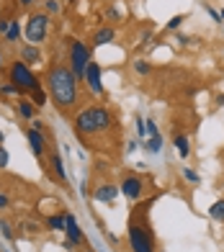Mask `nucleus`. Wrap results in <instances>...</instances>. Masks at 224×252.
I'll return each mask as SVG.
<instances>
[{"label": "nucleus", "instance_id": "obj_1", "mask_svg": "<svg viewBox=\"0 0 224 252\" xmlns=\"http://www.w3.org/2000/svg\"><path fill=\"white\" fill-rule=\"evenodd\" d=\"M44 88L49 93V100L62 113H75L80 106V80L70 70V64L52 60L44 72Z\"/></svg>", "mask_w": 224, "mask_h": 252}, {"label": "nucleus", "instance_id": "obj_2", "mask_svg": "<svg viewBox=\"0 0 224 252\" xmlns=\"http://www.w3.org/2000/svg\"><path fill=\"white\" fill-rule=\"evenodd\" d=\"M114 126V113L106 106H85L72 113V131L77 139H91V136L106 134Z\"/></svg>", "mask_w": 224, "mask_h": 252}, {"label": "nucleus", "instance_id": "obj_3", "mask_svg": "<svg viewBox=\"0 0 224 252\" xmlns=\"http://www.w3.org/2000/svg\"><path fill=\"white\" fill-rule=\"evenodd\" d=\"M127 242L131 252H158L155 250V237L147 219H142V211H137L127 224Z\"/></svg>", "mask_w": 224, "mask_h": 252}, {"label": "nucleus", "instance_id": "obj_4", "mask_svg": "<svg viewBox=\"0 0 224 252\" xmlns=\"http://www.w3.org/2000/svg\"><path fill=\"white\" fill-rule=\"evenodd\" d=\"M93 62V47L91 44H85L83 39H67V64H70L72 75L80 80H85V72H88V64Z\"/></svg>", "mask_w": 224, "mask_h": 252}, {"label": "nucleus", "instance_id": "obj_5", "mask_svg": "<svg viewBox=\"0 0 224 252\" xmlns=\"http://www.w3.org/2000/svg\"><path fill=\"white\" fill-rule=\"evenodd\" d=\"M49 26H52L49 13H44V10H31L29 18H26V24H24V36H26V41L41 47V44L47 41V36H49Z\"/></svg>", "mask_w": 224, "mask_h": 252}, {"label": "nucleus", "instance_id": "obj_6", "mask_svg": "<svg viewBox=\"0 0 224 252\" xmlns=\"http://www.w3.org/2000/svg\"><path fill=\"white\" fill-rule=\"evenodd\" d=\"M8 80H10L13 85H18V88H24V90H26V95H31L33 90L44 88V80H39V75L33 72L24 60L10 62V67H8Z\"/></svg>", "mask_w": 224, "mask_h": 252}, {"label": "nucleus", "instance_id": "obj_7", "mask_svg": "<svg viewBox=\"0 0 224 252\" xmlns=\"http://www.w3.org/2000/svg\"><path fill=\"white\" fill-rule=\"evenodd\" d=\"M119 188H121V196H124L129 203L142 201V198H144V190H147V186H144V178L137 175V173H124V175H121Z\"/></svg>", "mask_w": 224, "mask_h": 252}, {"label": "nucleus", "instance_id": "obj_8", "mask_svg": "<svg viewBox=\"0 0 224 252\" xmlns=\"http://www.w3.org/2000/svg\"><path fill=\"white\" fill-rule=\"evenodd\" d=\"M24 134H26V142H29V147H31V155L36 157L44 167H47V162H44V157L49 155V142H52V136H49L47 131L31 129V126H26Z\"/></svg>", "mask_w": 224, "mask_h": 252}, {"label": "nucleus", "instance_id": "obj_9", "mask_svg": "<svg viewBox=\"0 0 224 252\" xmlns=\"http://www.w3.org/2000/svg\"><path fill=\"white\" fill-rule=\"evenodd\" d=\"M83 85H88V93L91 95H103L106 93V88H103V67H100V62L93 60L91 64H88Z\"/></svg>", "mask_w": 224, "mask_h": 252}, {"label": "nucleus", "instance_id": "obj_10", "mask_svg": "<svg viewBox=\"0 0 224 252\" xmlns=\"http://www.w3.org/2000/svg\"><path fill=\"white\" fill-rule=\"evenodd\" d=\"M64 219H67L64 239H70V242H72L75 247H83V245H88V239H85V232H83L80 221H77V219H75V216H72L70 211H64Z\"/></svg>", "mask_w": 224, "mask_h": 252}, {"label": "nucleus", "instance_id": "obj_11", "mask_svg": "<svg viewBox=\"0 0 224 252\" xmlns=\"http://www.w3.org/2000/svg\"><path fill=\"white\" fill-rule=\"evenodd\" d=\"M121 188L116 186V183H98V186L91 190V196L96 203H114L119 198Z\"/></svg>", "mask_w": 224, "mask_h": 252}, {"label": "nucleus", "instance_id": "obj_12", "mask_svg": "<svg viewBox=\"0 0 224 252\" xmlns=\"http://www.w3.org/2000/svg\"><path fill=\"white\" fill-rule=\"evenodd\" d=\"M47 167L52 178L60 183V186H67V170H64V159L60 157V152H49V159H47Z\"/></svg>", "mask_w": 224, "mask_h": 252}, {"label": "nucleus", "instance_id": "obj_13", "mask_svg": "<svg viewBox=\"0 0 224 252\" xmlns=\"http://www.w3.org/2000/svg\"><path fill=\"white\" fill-rule=\"evenodd\" d=\"M116 39V29L114 26H100L93 31V39H91V47L93 49H100V47H106V44H111Z\"/></svg>", "mask_w": 224, "mask_h": 252}, {"label": "nucleus", "instance_id": "obj_14", "mask_svg": "<svg viewBox=\"0 0 224 252\" xmlns=\"http://www.w3.org/2000/svg\"><path fill=\"white\" fill-rule=\"evenodd\" d=\"M18 60H24L29 67H31V64H39V62H41V47H36V44H21Z\"/></svg>", "mask_w": 224, "mask_h": 252}, {"label": "nucleus", "instance_id": "obj_15", "mask_svg": "<svg viewBox=\"0 0 224 252\" xmlns=\"http://www.w3.org/2000/svg\"><path fill=\"white\" fill-rule=\"evenodd\" d=\"M16 113H18V119H24V121L31 124L33 119L39 116V108L33 106L29 98H18V100H16Z\"/></svg>", "mask_w": 224, "mask_h": 252}, {"label": "nucleus", "instance_id": "obj_16", "mask_svg": "<svg viewBox=\"0 0 224 252\" xmlns=\"http://www.w3.org/2000/svg\"><path fill=\"white\" fill-rule=\"evenodd\" d=\"M44 229H47V232H60V234H64V229H67V219H64V211L49 214L47 219H44Z\"/></svg>", "mask_w": 224, "mask_h": 252}, {"label": "nucleus", "instance_id": "obj_17", "mask_svg": "<svg viewBox=\"0 0 224 252\" xmlns=\"http://www.w3.org/2000/svg\"><path fill=\"white\" fill-rule=\"evenodd\" d=\"M173 147H175V152H178V157H181V159L191 157V136H188V134H175Z\"/></svg>", "mask_w": 224, "mask_h": 252}, {"label": "nucleus", "instance_id": "obj_18", "mask_svg": "<svg viewBox=\"0 0 224 252\" xmlns=\"http://www.w3.org/2000/svg\"><path fill=\"white\" fill-rule=\"evenodd\" d=\"M0 95H5V98H29V95H26V90H24V88H18V85H13L10 80L0 85Z\"/></svg>", "mask_w": 224, "mask_h": 252}, {"label": "nucleus", "instance_id": "obj_19", "mask_svg": "<svg viewBox=\"0 0 224 252\" xmlns=\"http://www.w3.org/2000/svg\"><path fill=\"white\" fill-rule=\"evenodd\" d=\"M21 36H24V26H21V21H18V18H13V21H10L8 33H5V41H8V44H18Z\"/></svg>", "mask_w": 224, "mask_h": 252}, {"label": "nucleus", "instance_id": "obj_20", "mask_svg": "<svg viewBox=\"0 0 224 252\" xmlns=\"http://www.w3.org/2000/svg\"><path fill=\"white\" fill-rule=\"evenodd\" d=\"M29 100H31V103H33V106H36L39 111H41V108H47V106H49V93H47V88L33 90V93L29 95Z\"/></svg>", "mask_w": 224, "mask_h": 252}, {"label": "nucleus", "instance_id": "obj_21", "mask_svg": "<svg viewBox=\"0 0 224 252\" xmlns=\"http://www.w3.org/2000/svg\"><path fill=\"white\" fill-rule=\"evenodd\" d=\"M142 150H144V152H150V155H160V152H162V134L150 136L147 142H142Z\"/></svg>", "mask_w": 224, "mask_h": 252}, {"label": "nucleus", "instance_id": "obj_22", "mask_svg": "<svg viewBox=\"0 0 224 252\" xmlns=\"http://www.w3.org/2000/svg\"><path fill=\"white\" fill-rule=\"evenodd\" d=\"M131 70L137 72L139 77H147V75L152 72V64H150V60H142V57H137V60L131 62Z\"/></svg>", "mask_w": 224, "mask_h": 252}, {"label": "nucleus", "instance_id": "obj_23", "mask_svg": "<svg viewBox=\"0 0 224 252\" xmlns=\"http://www.w3.org/2000/svg\"><path fill=\"white\" fill-rule=\"evenodd\" d=\"M209 216L214 221H219V224H224V198H219V201H214L209 206Z\"/></svg>", "mask_w": 224, "mask_h": 252}, {"label": "nucleus", "instance_id": "obj_24", "mask_svg": "<svg viewBox=\"0 0 224 252\" xmlns=\"http://www.w3.org/2000/svg\"><path fill=\"white\" fill-rule=\"evenodd\" d=\"M134 131H137V139L139 142H147V119H142V116H137L134 119Z\"/></svg>", "mask_w": 224, "mask_h": 252}, {"label": "nucleus", "instance_id": "obj_25", "mask_svg": "<svg viewBox=\"0 0 224 252\" xmlns=\"http://www.w3.org/2000/svg\"><path fill=\"white\" fill-rule=\"evenodd\" d=\"M0 237L5 239V242H16V232H13V224L8 219H0Z\"/></svg>", "mask_w": 224, "mask_h": 252}, {"label": "nucleus", "instance_id": "obj_26", "mask_svg": "<svg viewBox=\"0 0 224 252\" xmlns=\"http://www.w3.org/2000/svg\"><path fill=\"white\" fill-rule=\"evenodd\" d=\"M60 10H62V3H60V0H44V13L57 16Z\"/></svg>", "mask_w": 224, "mask_h": 252}, {"label": "nucleus", "instance_id": "obj_27", "mask_svg": "<svg viewBox=\"0 0 224 252\" xmlns=\"http://www.w3.org/2000/svg\"><path fill=\"white\" fill-rule=\"evenodd\" d=\"M183 21H186V16H181V13H178V16H173V18L165 24V31H181Z\"/></svg>", "mask_w": 224, "mask_h": 252}, {"label": "nucleus", "instance_id": "obj_28", "mask_svg": "<svg viewBox=\"0 0 224 252\" xmlns=\"http://www.w3.org/2000/svg\"><path fill=\"white\" fill-rule=\"evenodd\" d=\"M106 18H108V21H114V24H121L124 13H121V10H119L116 5H108V8H106Z\"/></svg>", "mask_w": 224, "mask_h": 252}, {"label": "nucleus", "instance_id": "obj_29", "mask_svg": "<svg viewBox=\"0 0 224 252\" xmlns=\"http://www.w3.org/2000/svg\"><path fill=\"white\" fill-rule=\"evenodd\" d=\"M183 178L191 183V186H198V183H201V175L196 173V170H191V167H183Z\"/></svg>", "mask_w": 224, "mask_h": 252}, {"label": "nucleus", "instance_id": "obj_30", "mask_svg": "<svg viewBox=\"0 0 224 252\" xmlns=\"http://www.w3.org/2000/svg\"><path fill=\"white\" fill-rule=\"evenodd\" d=\"M10 21H13V18H10L8 13H0V36H3V39H5V33L10 29Z\"/></svg>", "mask_w": 224, "mask_h": 252}, {"label": "nucleus", "instance_id": "obj_31", "mask_svg": "<svg viewBox=\"0 0 224 252\" xmlns=\"http://www.w3.org/2000/svg\"><path fill=\"white\" fill-rule=\"evenodd\" d=\"M191 36H188V33H183V31H175V44L178 47H191Z\"/></svg>", "mask_w": 224, "mask_h": 252}, {"label": "nucleus", "instance_id": "obj_32", "mask_svg": "<svg viewBox=\"0 0 224 252\" xmlns=\"http://www.w3.org/2000/svg\"><path fill=\"white\" fill-rule=\"evenodd\" d=\"M8 165H10V155H8L5 147L0 144V170H8Z\"/></svg>", "mask_w": 224, "mask_h": 252}, {"label": "nucleus", "instance_id": "obj_33", "mask_svg": "<svg viewBox=\"0 0 224 252\" xmlns=\"http://www.w3.org/2000/svg\"><path fill=\"white\" fill-rule=\"evenodd\" d=\"M147 134H150V136H158V134H162V131H160V126H158V121H155V119H147ZM150 136H147V139H150Z\"/></svg>", "mask_w": 224, "mask_h": 252}, {"label": "nucleus", "instance_id": "obj_34", "mask_svg": "<svg viewBox=\"0 0 224 252\" xmlns=\"http://www.w3.org/2000/svg\"><path fill=\"white\" fill-rule=\"evenodd\" d=\"M206 8V13L211 16V18H214V24H224V21H222V16H219V10L217 8H211V5H204Z\"/></svg>", "mask_w": 224, "mask_h": 252}, {"label": "nucleus", "instance_id": "obj_35", "mask_svg": "<svg viewBox=\"0 0 224 252\" xmlns=\"http://www.w3.org/2000/svg\"><path fill=\"white\" fill-rule=\"evenodd\" d=\"M137 150H139V139H129V142H127V150H124V152H127V155H134Z\"/></svg>", "mask_w": 224, "mask_h": 252}, {"label": "nucleus", "instance_id": "obj_36", "mask_svg": "<svg viewBox=\"0 0 224 252\" xmlns=\"http://www.w3.org/2000/svg\"><path fill=\"white\" fill-rule=\"evenodd\" d=\"M16 3H18L21 8H24V10H31L33 5H36V3H39V0H16Z\"/></svg>", "mask_w": 224, "mask_h": 252}, {"label": "nucleus", "instance_id": "obj_37", "mask_svg": "<svg viewBox=\"0 0 224 252\" xmlns=\"http://www.w3.org/2000/svg\"><path fill=\"white\" fill-rule=\"evenodd\" d=\"M31 129H39V131H47V124H44V121H41V119L36 116V119H33V121H31Z\"/></svg>", "mask_w": 224, "mask_h": 252}, {"label": "nucleus", "instance_id": "obj_38", "mask_svg": "<svg viewBox=\"0 0 224 252\" xmlns=\"http://www.w3.org/2000/svg\"><path fill=\"white\" fill-rule=\"evenodd\" d=\"M26 232H29V234H36V232H41V226H39L36 221H26Z\"/></svg>", "mask_w": 224, "mask_h": 252}, {"label": "nucleus", "instance_id": "obj_39", "mask_svg": "<svg viewBox=\"0 0 224 252\" xmlns=\"http://www.w3.org/2000/svg\"><path fill=\"white\" fill-rule=\"evenodd\" d=\"M8 206H10V198L5 196V193H0V211H5Z\"/></svg>", "mask_w": 224, "mask_h": 252}, {"label": "nucleus", "instance_id": "obj_40", "mask_svg": "<svg viewBox=\"0 0 224 252\" xmlns=\"http://www.w3.org/2000/svg\"><path fill=\"white\" fill-rule=\"evenodd\" d=\"M106 237H108V242H111V245H119V242H121V239H119L114 232H106Z\"/></svg>", "mask_w": 224, "mask_h": 252}, {"label": "nucleus", "instance_id": "obj_41", "mask_svg": "<svg viewBox=\"0 0 224 252\" xmlns=\"http://www.w3.org/2000/svg\"><path fill=\"white\" fill-rule=\"evenodd\" d=\"M150 39H152V31L147 29V31H144V33H142V44H147Z\"/></svg>", "mask_w": 224, "mask_h": 252}, {"label": "nucleus", "instance_id": "obj_42", "mask_svg": "<svg viewBox=\"0 0 224 252\" xmlns=\"http://www.w3.org/2000/svg\"><path fill=\"white\" fill-rule=\"evenodd\" d=\"M5 70V54H3V49H0V72Z\"/></svg>", "mask_w": 224, "mask_h": 252}, {"label": "nucleus", "instance_id": "obj_43", "mask_svg": "<svg viewBox=\"0 0 224 252\" xmlns=\"http://www.w3.org/2000/svg\"><path fill=\"white\" fill-rule=\"evenodd\" d=\"M217 106H219V108H224V93H222V95H217Z\"/></svg>", "mask_w": 224, "mask_h": 252}, {"label": "nucleus", "instance_id": "obj_44", "mask_svg": "<svg viewBox=\"0 0 224 252\" xmlns=\"http://www.w3.org/2000/svg\"><path fill=\"white\" fill-rule=\"evenodd\" d=\"M5 142V131H0V144H3Z\"/></svg>", "mask_w": 224, "mask_h": 252}, {"label": "nucleus", "instance_id": "obj_45", "mask_svg": "<svg viewBox=\"0 0 224 252\" xmlns=\"http://www.w3.org/2000/svg\"><path fill=\"white\" fill-rule=\"evenodd\" d=\"M0 252H13V250H8V247H0Z\"/></svg>", "mask_w": 224, "mask_h": 252}, {"label": "nucleus", "instance_id": "obj_46", "mask_svg": "<svg viewBox=\"0 0 224 252\" xmlns=\"http://www.w3.org/2000/svg\"><path fill=\"white\" fill-rule=\"evenodd\" d=\"M67 3H77V0H67Z\"/></svg>", "mask_w": 224, "mask_h": 252}, {"label": "nucleus", "instance_id": "obj_47", "mask_svg": "<svg viewBox=\"0 0 224 252\" xmlns=\"http://www.w3.org/2000/svg\"><path fill=\"white\" fill-rule=\"evenodd\" d=\"M98 252H103V250H98Z\"/></svg>", "mask_w": 224, "mask_h": 252}, {"label": "nucleus", "instance_id": "obj_48", "mask_svg": "<svg viewBox=\"0 0 224 252\" xmlns=\"http://www.w3.org/2000/svg\"><path fill=\"white\" fill-rule=\"evenodd\" d=\"M119 252H121V250H119Z\"/></svg>", "mask_w": 224, "mask_h": 252}]
</instances>
